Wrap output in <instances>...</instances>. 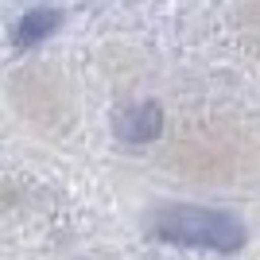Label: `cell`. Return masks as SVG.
Wrapping results in <instances>:
<instances>
[{
	"label": "cell",
	"instance_id": "cell-2",
	"mask_svg": "<svg viewBox=\"0 0 260 260\" xmlns=\"http://www.w3.org/2000/svg\"><path fill=\"white\" fill-rule=\"evenodd\" d=\"M163 132V109L155 101H140V105H128L117 117V136L124 144H152Z\"/></svg>",
	"mask_w": 260,
	"mask_h": 260
},
{
	"label": "cell",
	"instance_id": "cell-1",
	"mask_svg": "<svg viewBox=\"0 0 260 260\" xmlns=\"http://www.w3.org/2000/svg\"><path fill=\"white\" fill-rule=\"evenodd\" d=\"M148 233L163 245L179 249H206V252H237L245 245V225L229 210H210L194 202H171L148 214Z\"/></svg>",
	"mask_w": 260,
	"mask_h": 260
},
{
	"label": "cell",
	"instance_id": "cell-3",
	"mask_svg": "<svg viewBox=\"0 0 260 260\" xmlns=\"http://www.w3.org/2000/svg\"><path fill=\"white\" fill-rule=\"evenodd\" d=\"M58 27H62V12H58V8H31V12H23V16H20L12 43L20 47V51H27V47L43 43L47 35L58 31Z\"/></svg>",
	"mask_w": 260,
	"mask_h": 260
}]
</instances>
